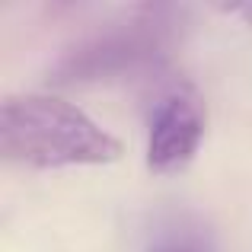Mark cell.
<instances>
[{"instance_id":"obj_3","label":"cell","mask_w":252,"mask_h":252,"mask_svg":"<svg viewBox=\"0 0 252 252\" xmlns=\"http://www.w3.org/2000/svg\"><path fill=\"white\" fill-rule=\"evenodd\" d=\"M204 137V105L189 83H176L157 99L147 137V169L157 176L182 172Z\"/></svg>"},{"instance_id":"obj_4","label":"cell","mask_w":252,"mask_h":252,"mask_svg":"<svg viewBox=\"0 0 252 252\" xmlns=\"http://www.w3.org/2000/svg\"><path fill=\"white\" fill-rule=\"evenodd\" d=\"M147 252H217V240L201 217L172 214L157 223Z\"/></svg>"},{"instance_id":"obj_2","label":"cell","mask_w":252,"mask_h":252,"mask_svg":"<svg viewBox=\"0 0 252 252\" xmlns=\"http://www.w3.org/2000/svg\"><path fill=\"white\" fill-rule=\"evenodd\" d=\"M172 6H144L128 23L105 29L64 51L51 67L55 83H109L160 67L172 45Z\"/></svg>"},{"instance_id":"obj_5","label":"cell","mask_w":252,"mask_h":252,"mask_svg":"<svg viewBox=\"0 0 252 252\" xmlns=\"http://www.w3.org/2000/svg\"><path fill=\"white\" fill-rule=\"evenodd\" d=\"M230 13H236V16H243L246 23L252 26V3H246V6H230Z\"/></svg>"},{"instance_id":"obj_1","label":"cell","mask_w":252,"mask_h":252,"mask_svg":"<svg viewBox=\"0 0 252 252\" xmlns=\"http://www.w3.org/2000/svg\"><path fill=\"white\" fill-rule=\"evenodd\" d=\"M0 150L10 163L32 169L102 166L122 157V141L86 112L55 96H10L0 109Z\"/></svg>"}]
</instances>
